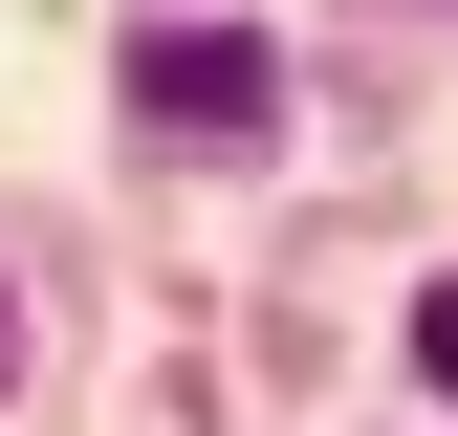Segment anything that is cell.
<instances>
[{"label":"cell","instance_id":"1","mask_svg":"<svg viewBox=\"0 0 458 436\" xmlns=\"http://www.w3.org/2000/svg\"><path fill=\"white\" fill-rule=\"evenodd\" d=\"M131 109L262 153V131H284V44H241V22H131Z\"/></svg>","mask_w":458,"mask_h":436},{"label":"cell","instance_id":"2","mask_svg":"<svg viewBox=\"0 0 458 436\" xmlns=\"http://www.w3.org/2000/svg\"><path fill=\"white\" fill-rule=\"evenodd\" d=\"M415 371H437V393H458V284H437V306H415Z\"/></svg>","mask_w":458,"mask_h":436}]
</instances>
